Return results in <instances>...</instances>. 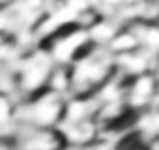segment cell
<instances>
[{"instance_id": "obj_1", "label": "cell", "mask_w": 159, "mask_h": 150, "mask_svg": "<svg viewBox=\"0 0 159 150\" xmlns=\"http://www.w3.org/2000/svg\"><path fill=\"white\" fill-rule=\"evenodd\" d=\"M71 71V95L73 97H95V93L106 88L117 71L115 60L106 53V49L95 46L80 62L69 66Z\"/></svg>"}, {"instance_id": "obj_2", "label": "cell", "mask_w": 159, "mask_h": 150, "mask_svg": "<svg viewBox=\"0 0 159 150\" xmlns=\"http://www.w3.org/2000/svg\"><path fill=\"white\" fill-rule=\"evenodd\" d=\"M53 66L55 64L49 58V53L35 44L31 51H25L13 62V88L22 95V99L35 95L47 88Z\"/></svg>"}, {"instance_id": "obj_3", "label": "cell", "mask_w": 159, "mask_h": 150, "mask_svg": "<svg viewBox=\"0 0 159 150\" xmlns=\"http://www.w3.org/2000/svg\"><path fill=\"white\" fill-rule=\"evenodd\" d=\"M66 104L69 97L51 88H42L22 99V108L18 106V117H22L31 128H60L66 119Z\"/></svg>"}, {"instance_id": "obj_4", "label": "cell", "mask_w": 159, "mask_h": 150, "mask_svg": "<svg viewBox=\"0 0 159 150\" xmlns=\"http://www.w3.org/2000/svg\"><path fill=\"white\" fill-rule=\"evenodd\" d=\"M159 95V80L152 71L142 73V75H135L128 84L126 95H122V99L126 102V106L130 110H142L152 106V102Z\"/></svg>"}, {"instance_id": "obj_5", "label": "cell", "mask_w": 159, "mask_h": 150, "mask_svg": "<svg viewBox=\"0 0 159 150\" xmlns=\"http://www.w3.org/2000/svg\"><path fill=\"white\" fill-rule=\"evenodd\" d=\"M18 150H69L60 128H31L22 133V137L16 139Z\"/></svg>"}, {"instance_id": "obj_6", "label": "cell", "mask_w": 159, "mask_h": 150, "mask_svg": "<svg viewBox=\"0 0 159 150\" xmlns=\"http://www.w3.org/2000/svg\"><path fill=\"white\" fill-rule=\"evenodd\" d=\"M60 133H62L69 148H84L97 141L102 130H99L95 117H80V119H66L60 126Z\"/></svg>"}, {"instance_id": "obj_7", "label": "cell", "mask_w": 159, "mask_h": 150, "mask_svg": "<svg viewBox=\"0 0 159 150\" xmlns=\"http://www.w3.org/2000/svg\"><path fill=\"white\" fill-rule=\"evenodd\" d=\"M18 121V104L9 90L0 88V135H7Z\"/></svg>"}, {"instance_id": "obj_8", "label": "cell", "mask_w": 159, "mask_h": 150, "mask_svg": "<svg viewBox=\"0 0 159 150\" xmlns=\"http://www.w3.org/2000/svg\"><path fill=\"white\" fill-rule=\"evenodd\" d=\"M146 121H148V128L152 130V133H155V135H159V110H152L150 115H148V119H146Z\"/></svg>"}, {"instance_id": "obj_9", "label": "cell", "mask_w": 159, "mask_h": 150, "mask_svg": "<svg viewBox=\"0 0 159 150\" xmlns=\"http://www.w3.org/2000/svg\"><path fill=\"white\" fill-rule=\"evenodd\" d=\"M0 150H16V139L7 137V135H0Z\"/></svg>"}, {"instance_id": "obj_10", "label": "cell", "mask_w": 159, "mask_h": 150, "mask_svg": "<svg viewBox=\"0 0 159 150\" xmlns=\"http://www.w3.org/2000/svg\"><path fill=\"white\" fill-rule=\"evenodd\" d=\"M16 150H18V146H16Z\"/></svg>"}]
</instances>
